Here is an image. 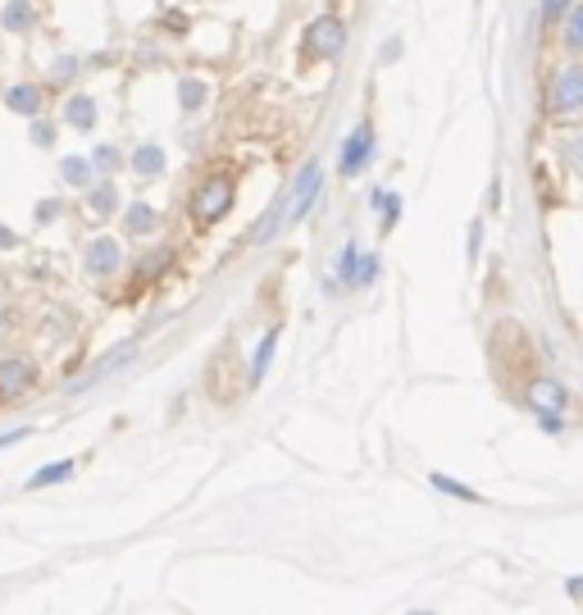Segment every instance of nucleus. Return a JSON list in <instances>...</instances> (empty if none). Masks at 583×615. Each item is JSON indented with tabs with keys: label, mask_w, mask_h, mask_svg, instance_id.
I'll return each instance as SVG.
<instances>
[{
	"label": "nucleus",
	"mask_w": 583,
	"mask_h": 615,
	"mask_svg": "<svg viewBox=\"0 0 583 615\" xmlns=\"http://www.w3.org/2000/svg\"><path fill=\"white\" fill-rule=\"evenodd\" d=\"M583 115V65H561L543 87V119L565 123Z\"/></svg>",
	"instance_id": "nucleus-1"
},
{
	"label": "nucleus",
	"mask_w": 583,
	"mask_h": 615,
	"mask_svg": "<svg viewBox=\"0 0 583 615\" xmlns=\"http://www.w3.org/2000/svg\"><path fill=\"white\" fill-rule=\"evenodd\" d=\"M233 201H237L233 178L228 173H210V178L197 182V192H191V201H187V215H191L197 228H215L233 210Z\"/></svg>",
	"instance_id": "nucleus-2"
},
{
	"label": "nucleus",
	"mask_w": 583,
	"mask_h": 615,
	"mask_svg": "<svg viewBox=\"0 0 583 615\" xmlns=\"http://www.w3.org/2000/svg\"><path fill=\"white\" fill-rule=\"evenodd\" d=\"M302 46H306V60H337L347 51V23L337 14H319L306 23Z\"/></svg>",
	"instance_id": "nucleus-3"
},
{
	"label": "nucleus",
	"mask_w": 583,
	"mask_h": 615,
	"mask_svg": "<svg viewBox=\"0 0 583 615\" xmlns=\"http://www.w3.org/2000/svg\"><path fill=\"white\" fill-rule=\"evenodd\" d=\"M319 187H324V169H319V160H306L297 182H292V192H287V206H283V224L287 228L310 215V206L319 201Z\"/></svg>",
	"instance_id": "nucleus-4"
},
{
	"label": "nucleus",
	"mask_w": 583,
	"mask_h": 615,
	"mask_svg": "<svg viewBox=\"0 0 583 615\" xmlns=\"http://www.w3.org/2000/svg\"><path fill=\"white\" fill-rule=\"evenodd\" d=\"M37 360L32 356H0V406H14L37 388Z\"/></svg>",
	"instance_id": "nucleus-5"
},
{
	"label": "nucleus",
	"mask_w": 583,
	"mask_h": 615,
	"mask_svg": "<svg viewBox=\"0 0 583 615\" xmlns=\"http://www.w3.org/2000/svg\"><path fill=\"white\" fill-rule=\"evenodd\" d=\"M82 269H87L91 278H115V274L123 269V247L101 232V238H91V242H87V251H82Z\"/></svg>",
	"instance_id": "nucleus-6"
},
{
	"label": "nucleus",
	"mask_w": 583,
	"mask_h": 615,
	"mask_svg": "<svg viewBox=\"0 0 583 615\" xmlns=\"http://www.w3.org/2000/svg\"><path fill=\"white\" fill-rule=\"evenodd\" d=\"M524 401L538 410V415H561L570 410V393L556 384L552 374H538V378H528V388H524Z\"/></svg>",
	"instance_id": "nucleus-7"
},
{
	"label": "nucleus",
	"mask_w": 583,
	"mask_h": 615,
	"mask_svg": "<svg viewBox=\"0 0 583 615\" xmlns=\"http://www.w3.org/2000/svg\"><path fill=\"white\" fill-rule=\"evenodd\" d=\"M369 151H374V128H369V123H356V132L347 137V147H343V165H337V173H343V178H356V173L365 169Z\"/></svg>",
	"instance_id": "nucleus-8"
},
{
	"label": "nucleus",
	"mask_w": 583,
	"mask_h": 615,
	"mask_svg": "<svg viewBox=\"0 0 583 615\" xmlns=\"http://www.w3.org/2000/svg\"><path fill=\"white\" fill-rule=\"evenodd\" d=\"M132 356H137V343H119L115 351H106L101 360H96V365L78 378V384H69V393H82V388H91V384H101V378H110V374H115L119 365H128Z\"/></svg>",
	"instance_id": "nucleus-9"
},
{
	"label": "nucleus",
	"mask_w": 583,
	"mask_h": 615,
	"mask_svg": "<svg viewBox=\"0 0 583 615\" xmlns=\"http://www.w3.org/2000/svg\"><path fill=\"white\" fill-rule=\"evenodd\" d=\"M6 106H10L19 119H37L41 106H46V91H41L37 82H14V87L6 91Z\"/></svg>",
	"instance_id": "nucleus-10"
},
{
	"label": "nucleus",
	"mask_w": 583,
	"mask_h": 615,
	"mask_svg": "<svg viewBox=\"0 0 583 615\" xmlns=\"http://www.w3.org/2000/svg\"><path fill=\"white\" fill-rule=\"evenodd\" d=\"M96 115H101V110H96V101L87 97V91H73V97L65 101V110H60V119L69 128H78V132H91L96 128Z\"/></svg>",
	"instance_id": "nucleus-11"
},
{
	"label": "nucleus",
	"mask_w": 583,
	"mask_h": 615,
	"mask_svg": "<svg viewBox=\"0 0 583 615\" xmlns=\"http://www.w3.org/2000/svg\"><path fill=\"white\" fill-rule=\"evenodd\" d=\"M119 206H123V201H119V187H115L110 178H101V182L87 187V210H91L96 219H110Z\"/></svg>",
	"instance_id": "nucleus-12"
},
{
	"label": "nucleus",
	"mask_w": 583,
	"mask_h": 615,
	"mask_svg": "<svg viewBox=\"0 0 583 615\" xmlns=\"http://www.w3.org/2000/svg\"><path fill=\"white\" fill-rule=\"evenodd\" d=\"M561 51L565 56H583V0H574V6L565 10V19H561Z\"/></svg>",
	"instance_id": "nucleus-13"
},
{
	"label": "nucleus",
	"mask_w": 583,
	"mask_h": 615,
	"mask_svg": "<svg viewBox=\"0 0 583 615\" xmlns=\"http://www.w3.org/2000/svg\"><path fill=\"white\" fill-rule=\"evenodd\" d=\"M0 23H6V32H32L37 28V10H32V0H10L6 10H0Z\"/></svg>",
	"instance_id": "nucleus-14"
},
{
	"label": "nucleus",
	"mask_w": 583,
	"mask_h": 615,
	"mask_svg": "<svg viewBox=\"0 0 583 615\" xmlns=\"http://www.w3.org/2000/svg\"><path fill=\"white\" fill-rule=\"evenodd\" d=\"M156 224H160V215H156L151 206H146V201H132V206L123 210V228L132 232V238H151Z\"/></svg>",
	"instance_id": "nucleus-15"
},
{
	"label": "nucleus",
	"mask_w": 583,
	"mask_h": 615,
	"mask_svg": "<svg viewBox=\"0 0 583 615\" xmlns=\"http://www.w3.org/2000/svg\"><path fill=\"white\" fill-rule=\"evenodd\" d=\"M60 178H65L69 187H82V192H87V187L96 182L91 156H65V160H60Z\"/></svg>",
	"instance_id": "nucleus-16"
},
{
	"label": "nucleus",
	"mask_w": 583,
	"mask_h": 615,
	"mask_svg": "<svg viewBox=\"0 0 583 615\" xmlns=\"http://www.w3.org/2000/svg\"><path fill=\"white\" fill-rule=\"evenodd\" d=\"M128 165H132V173H141V178H160V173H165V151H160V147H137V151L128 156Z\"/></svg>",
	"instance_id": "nucleus-17"
},
{
	"label": "nucleus",
	"mask_w": 583,
	"mask_h": 615,
	"mask_svg": "<svg viewBox=\"0 0 583 615\" xmlns=\"http://www.w3.org/2000/svg\"><path fill=\"white\" fill-rule=\"evenodd\" d=\"M65 479H73V460H56V465H41L37 475L23 484V488H56V484H65Z\"/></svg>",
	"instance_id": "nucleus-18"
},
{
	"label": "nucleus",
	"mask_w": 583,
	"mask_h": 615,
	"mask_svg": "<svg viewBox=\"0 0 583 615\" xmlns=\"http://www.w3.org/2000/svg\"><path fill=\"white\" fill-rule=\"evenodd\" d=\"M274 351H278V328H269V334L260 338V351L251 356V384H260V378L269 374V360H274Z\"/></svg>",
	"instance_id": "nucleus-19"
},
{
	"label": "nucleus",
	"mask_w": 583,
	"mask_h": 615,
	"mask_svg": "<svg viewBox=\"0 0 583 615\" xmlns=\"http://www.w3.org/2000/svg\"><path fill=\"white\" fill-rule=\"evenodd\" d=\"M178 106L191 115V110H201L206 106V82L201 78H182L178 82Z\"/></svg>",
	"instance_id": "nucleus-20"
},
{
	"label": "nucleus",
	"mask_w": 583,
	"mask_h": 615,
	"mask_svg": "<svg viewBox=\"0 0 583 615\" xmlns=\"http://www.w3.org/2000/svg\"><path fill=\"white\" fill-rule=\"evenodd\" d=\"M119 165H123V151H119V147H96V151H91V169H96V173H115Z\"/></svg>",
	"instance_id": "nucleus-21"
},
{
	"label": "nucleus",
	"mask_w": 583,
	"mask_h": 615,
	"mask_svg": "<svg viewBox=\"0 0 583 615\" xmlns=\"http://www.w3.org/2000/svg\"><path fill=\"white\" fill-rule=\"evenodd\" d=\"M570 6H574V0H543V28H561Z\"/></svg>",
	"instance_id": "nucleus-22"
},
{
	"label": "nucleus",
	"mask_w": 583,
	"mask_h": 615,
	"mask_svg": "<svg viewBox=\"0 0 583 615\" xmlns=\"http://www.w3.org/2000/svg\"><path fill=\"white\" fill-rule=\"evenodd\" d=\"M433 488H437V493H452V497H465V502H474V493H470V488H461L452 475H433Z\"/></svg>",
	"instance_id": "nucleus-23"
},
{
	"label": "nucleus",
	"mask_w": 583,
	"mask_h": 615,
	"mask_svg": "<svg viewBox=\"0 0 583 615\" xmlns=\"http://www.w3.org/2000/svg\"><path fill=\"white\" fill-rule=\"evenodd\" d=\"M73 73H78V60H73V56H60V60L51 65V82H73Z\"/></svg>",
	"instance_id": "nucleus-24"
},
{
	"label": "nucleus",
	"mask_w": 583,
	"mask_h": 615,
	"mask_svg": "<svg viewBox=\"0 0 583 615\" xmlns=\"http://www.w3.org/2000/svg\"><path fill=\"white\" fill-rule=\"evenodd\" d=\"M32 141H37V147H56V128H51V123H46L41 115L32 119Z\"/></svg>",
	"instance_id": "nucleus-25"
},
{
	"label": "nucleus",
	"mask_w": 583,
	"mask_h": 615,
	"mask_svg": "<svg viewBox=\"0 0 583 615\" xmlns=\"http://www.w3.org/2000/svg\"><path fill=\"white\" fill-rule=\"evenodd\" d=\"M169 260H174V251H169V247H165V251H156L151 260H141V278H156V274H160Z\"/></svg>",
	"instance_id": "nucleus-26"
},
{
	"label": "nucleus",
	"mask_w": 583,
	"mask_h": 615,
	"mask_svg": "<svg viewBox=\"0 0 583 615\" xmlns=\"http://www.w3.org/2000/svg\"><path fill=\"white\" fill-rule=\"evenodd\" d=\"M37 219H41V224H46V219H60V201H41V206H37Z\"/></svg>",
	"instance_id": "nucleus-27"
},
{
	"label": "nucleus",
	"mask_w": 583,
	"mask_h": 615,
	"mask_svg": "<svg viewBox=\"0 0 583 615\" xmlns=\"http://www.w3.org/2000/svg\"><path fill=\"white\" fill-rule=\"evenodd\" d=\"M565 151H570V165L583 173V141H565Z\"/></svg>",
	"instance_id": "nucleus-28"
},
{
	"label": "nucleus",
	"mask_w": 583,
	"mask_h": 615,
	"mask_svg": "<svg viewBox=\"0 0 583 615\" xmlns=\"http://www.w3.org/2000/svg\"><path fill=\"white\" fill-rule=\"evenodd\" d=\"M23 438H28V429H10V434H0V452L14 447V443H23Z\"/></svg>",
	"instance_id": "nucleus-29"
},
{
	"label": "nucleus",
	"mask_w": 583,
	"mask_h": 615,
	"mask_svg": "<svg viewBox=\"0 0 583 615\" xmlns=\"http://www.w3.org/2000/svg\"><path fill=\"white\" fill-rule=\"evenodd\" d=\"M19 247V238H14V232H6V224H0V251H14Z\"/></svg>",
	"instance_id": "nucleus-30"
}]
</instances>
